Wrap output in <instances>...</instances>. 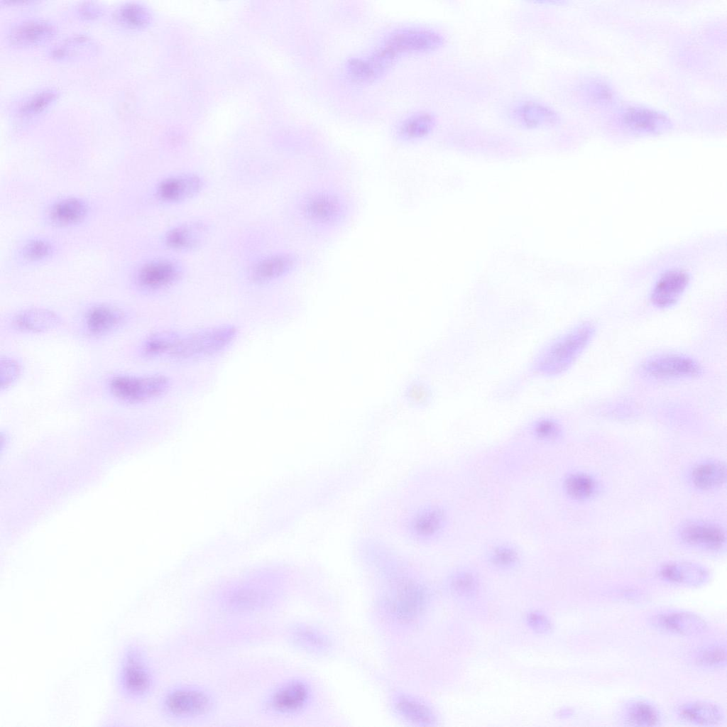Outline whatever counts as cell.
Wrapping results in <instances>:
<instances>
[{"label":"cell","instance_id":"obj_17","mask_svg":"<svg viewBox=\"0 0 727 727\" xmlns=\"http://www.w3.org/2000/svg\"><path fill=\"white\" fill-rule=\"evenodd\" d=\"M656 629L683 636H694L704 633L707 625L698 615L687 611H669L656 614L650 618Z\"/></svg>","mask_w":727,"mask_h":727},{"label":"cell","instance_id":"obj_43","mask_svg":"<svg viewBox=\"0 0 727 727\" xmlns=\"http://www.w3.org/2000/svg\"><path fill=\"white\" fill-rule=\"evenodd\" d=\"M79 12L85 18H92L98 16L101 11L99 6L92 2H84L79 7Z\"/></svg>","mask_w":727,"mask_h":727},{"label":"cell","instance_id":"obj_35","mask_svg":"<svg viewBox=\"0 0 727 727\" xmlns=\"http://www.w3.org/2000/svg\"><path fill=\"white\" fill-rule=\"evenodd\" d=\"M564 488L571 498L576 500H585L590 498L595 492L596 483L590 476L575 473L566 477L564 481Z\"/></svg>","mask_w":727,"mask_h":727},{"label":"cell","instance_id":"obj_2","mask_svg":"<svg viewBox=\"0 0 727 727\" xmlns=\"http://www.w3.org/2000/svg\"><path fill=\"white\" fill-rule=\"evenodd\" d=\"M157 682L156 669L146 647L136 640L126 643L119 652L114 673V685L120 698L131 704H141L153 694Z\"/></svg>","mask_w":727,"mask_h":727},{"label":"cell","instance_id":"obj_37","mask_svg":"<svg viewBox=\"0 0 727 727\" xmlns=\"http://www.w3.org/2000/svg\"><path fill=\"white\" fill-rule=\"evenodd\" d=\"M91 45V40L87 36L75 35L55 46L52 50V55L56 58L76 55L80 54L84 48L88 49Z\"/></svg>","mask_w":727,"mask_h":727},{"label":"cell","instance_id":"obj_31","mask_svg":"<svg viewBox=\"0 0 727 727\" xmlns=\"http://www.w3.org/2000/svg\"><path fill=\"white\" fill-rule=\"evenodd\" d=\"M626 725L635 726H657L660 716L657 708L645 701H635L628 704L623 714Z\"/></svg>","mask_w":727,"mask_h":727},{"label":"cell","instance_id":"obj_20","mask_svg":"<svg viewBox=\"0 0 727 727\" xmlns=\"http://www.w3.org/2000/svg\"><path fill=\"white\" fill-rule=\"evenodd\" d=\"M688 280V275L680 270L667 271L653 288L651 294L652 303L662 308L673 305L684 291Z\"/></svg>","mask_w":727,"mask_h":727},{"label":"cell","instance_id":"obj_42","mask_svg":"<svg viewBox=\"0 0 727 727\" xmlns=\"http://www.w3.org/2000/svg\"><path fill=\"white\" fill-rule=\"evenodd\" d=\"M528 621L532 628L537 631L544 632L550 630V624L548 620L540 613H530L528 616Z\"/></svg>","mask_w":727,"mask_h":727},{"label":"cell","instance_id":"obj_39","mask_svg":"<svg viewBox=\"0 0 727 727\" xmlns=\"http://www.w3.org/2000/svg\"><path fill=\"white\" fill-rule=\"evenodd\" d=\"M493 564L501 568L510 567L519 559L518 550L512 545L501 544L493 547L488 554Z\"/></svg>","mask_w":727,"mask_h":727},{"label":"cell","instance_id":"obj_12","mask_svg":"<svg viewBox=\"0 0 727 727\" xmlns=\"http://www.w3.org/2000/svg\"><path fill=\"white\" fill-rule=\"evenodd\" d=\"M61 252V245L52 236L31 234L19 239L11 253L12 266L20 269L33 268L48 264Z\"/></svg>","mask_w":727,"mask_h":727},{"label":"cell","instance_id":"obj_3","mask_svg":"<svg viewBox=\"0 0 727 727\" xmlns=\"http://www.w3.org/2000/svg\"><path fill=\"white\" fill-rule=\"evenodd\" d=\"M171 386L170 378L162 373L115 371L105 377L103 390L113 402L137 407L163 397Z\"/></svg>","mask_w":727,"mask_h":727},{"label":"cell","instance_id":"obj_23","mask_svg":"<svg viewBox=\"0 0 727 727\" xmlns=\"http://www.w3.org/2000/svg\"><path fill=\"white\" fill-rule=\"evenodd\" d=\"M55 28L45 21L32 20L14 26L9 33V40L13 45H35L52 38Z\"/></svg>","mask_w":727,"mask_h":727},{"label":"cell","instance_id":"obj_11","mask_svg":"<svg viewBox=\"0 0 727 727\" xmlns=\"http://www.w3.org/2000/svg\"><path fill=\"white\" fill-rule=\"evenodd\" d=\"M63 323L56 310L45 306L23 307L9 314L4 322L6 331L18 335L35 336L52 332Z\"/></svg>","mask_w":727,"mask_h":727},{"label":"cell","instance_id":"obj_36","mask_svg":"<svg viewBox=\"0 0 727 727\" xmlns=\"http://www.w3.org/2000/svg\"><path fill=\"white\" fill-rule=\"evenodd\" d=\"M696 663L707 668L724 666L726 662V648L723 645H711L701 649L696 655Z\"/></svg>","mask_w":727,"mask_h":727},{"label":"cell","instance_id":"obj_32","mask_svg":"<svg viewBox=\"0 0 727 727\" xmlns=\"http://www.w3.org/2000/svg\"><path fill=\"white\" fill-rule=\"evenodd\" d=\"M25 366L20 358L5 354L0 357V393L11 390L23 377Z\"/></svg>","mask_w":727,"mask_h":727},{"label":"cell","instance_id":"obj_8","mask_svg":"<svg viewBox=\"0 0 727 727\" xmlns=\"http://www.w3.org/2000/svg\"><path fill=\"white\" fill-rule=\"evenodd\" d=\"M594 332L592 324L584 323L550 341L533 361L532 370L545 376L563 373L583 351Z\"/></svg>","mask_w":727,"mask_h":727},{"label":"cell","instance_id":"obj_33","mask_svg":"<svg viewBox=\"0 0 727 727\" xmlns=\"http://www.w3.org/2000/svg\"><path fill=\"white\" fill-rule=\"evenodd\" d=\"M444 513L439 508H430L418 514L412 526L415 535L427 538L435 535L444 523Z\"/></svg>","mask_w":727,"mask_h":727},{"label":"cell","instance_id":"obj_29","mask_svg":"<svg viewBox=\"0 0 727 727\" xmlns=\"http://www.w3.org/2000/svg\"><path fill=\"white\" fill-rule=\"evenodd\" d=\"M660 576L672 583L698 585L706 580V572L697 567L678 564H668L663 566L660 572Z\"/></svg>","mask_w":727,"mask_h":727},{"label":"cell","instance_id":"obj_18","mask_svg":"<svg viewBox=\"0 0 727 727\" xmlns=\"http://www.w3.org/2000/svg\"><path fill=\"white\" fill-rule=\"evenodd\" d=\"M297 263V257L290 253H281L265 258L253 266L249 277L256 283L275 280L290 273Z\"/></svg>","mask_w":727,"mask_h":727},{"label":"cell","instance_id":"obj_25","mask_svg":"<svg viewBox=\"0 0 727 727\" xmlns=\"http://www.w3.org/2000/svg\"><path fill=\"white\" fill-rule=\"evenodd\" d=\"M624 125L637 132L653 133L667 125L665 116L651 109L629 107L622 114Z\"/></svg>","mask_w":727,"mask_h":727},{"label":"cell","instance_id":"obj_34","mask_svg":"<svg viewBox=\"0 0 727 727\" xmlns=\"http://www.w3.org/2000/svg\"><path fill=\"white\" fill-rule=\"evenodd\" d=\"M116 21L121 25L138 28L149 23L151 16L148 10L137 3H126L119 6L114 13Z\"/></svg>","mask_w":727,"mask_h":727},{"label":"cell","instance_id":"obj_9","mask_svg":"<svg viewBox=\"0 0 727 727\" xmlns=\"http://www.w3.org/2000/svg\"><path fill=\"white\" fill-rule=\"evenodd\" d=\"M180 266L165 257H146L133 261L125 271L128 290L140 296L158 294L175 284L181 276Z\"/></svg>","mask_w":727,"mask_h":727},{"label":"cell","instance_id":"obj_27","mask_svg":"<svg viewBox=\"0 0 727 727\" xmlns=\"http://www.w3.org/2000/svg\"><path fill=\"white\" fill-rule=\"evenodd\" d=\"M423 603V594L417 586L406 584L395 594L393 608L400 618L408 619L419 611Z\"/></svg>","mask_w":727,"mask_h":727},{"label":"cell","instance_id":"obj_40","mask_svg":"<svg viewBox=\"0 0 727 727\" xmlns=\"http://www.w3.org/2000/svg\"><path fill=\"white\" fill-rule=\"evenodd\" d=\"M532 432L540 440L552 441L559 437L562 429L558 422L553 418L542 417L533 424Z\"/></svg>","mask_w":727,"mask_h":727},{"label":"cell","instance_id":"obj_30","mask_svg":"<svg viewBox=\"0 0 727 727\" xmlns=\"http://www.w3.org/2000/svg\"><path fill=\"white\" fill-rule=\"evenodd\" d=\"M398 713L410 722L430 725L434 721L432 710L424 703L407 696L398 697L395 702Z\"/></svg>","mask_w":727,"mask_h":727},{"label":"cell","instance_id":"obj_19","mask_svg":"<svg viewBox=\"0 0 727 727\" xmlns=\"http://www.w3.org/2000/svg\"><path fill=\"white\" fill-rule=\"evenodd\" d=\"M394 62L378 47L368 55L351 59L347 63V72L354 80L370 81L378 77Z\"/></svg>","mask_w":727,"mask_h":727},{"label":"cell","instance_id":"obj_16","mask_svg":"<svg viewBox=\"0 0 727 727\" xmlns=\"http://www.w3.org/2000/svg\"><path fill=\"white\" fill-rule=\"evenodd\" d=\"M510 118L520 126L528 129L550 128L560 120L558 112L552 106L532 99L514 104L509 111Z\"/></svg>","mask_w":727,"mask_h":727},{"label":"cell","instance_id":"obj_5","mask_svg":"<svg viewBox=\"0 0 727 727\" xmlns=\"http://www.w3.org/2000/svg\"><path fill=\"white\" fill-rule=\"evenodd\" d=\"M133 319L132 310L124 305L109 300H95L80 309L76 328L82 339L98 341L125 329Z\"/></svg>","mask_w":727,"mask_h":727},{"label":"cell","instance_id":"obj_13","mask_svg":"<svg viewBox=\"0 0 727 727\" xmlns=\"http://www.w3.org/2000/svg\"><path fill=\"white\" fill-rule=\"evenodd\" d=\"M444 38L438 31L425 27L400 28L389 34L381 45L395 58L409 53H425L439 48Z\"/></svg>","mask_w":727,"mask_h":727},{"label":"cell","instance_id":"obj_10","mask_svg":"<svg viewBox=\"0 0 727 727\" xmlns=\"http://www.w3.org/2000/svg\"><path fill=\"white\" fill-rule=\"evenodd\" d=\"M311 698V689L299 678L285 679L272 687L261 701V709L267 715L288 717L303 711Z\"/></svg>","mask_w":727,"mask_h":727},{"label":"cell","instance_id":"obj_21","mask_svg":"<svg viewBox=\"0 0 727 727\" xmlns=\"http://www.w3.org/2000/svg\"><path fill=\"white\" fill-rule=\"evenodd\" d=\"M683 541L689 545L716 550L726 542L725 532L718 525L707 523H691L681 530Z\"/></svg>","mask_w":727,"mask_h":727},{"label":"cell","instance_id":"obj_15","mask_svg":"<svg viewBox=\"0 0 727 727\" xmlns=\"http://www.w3.org/2000/svg\"><path fill=\"white\" fill-rule=\"evenodd\" d=\"M203 186V180L197 175H175L158 181L151 189L150 195L160 203H176L195 196Z\"/></svg>","mask_w":727,"mask_h":727},{"label":"cell","instance_id":"obj_1","mask_svg":"<svg viewBox=\"0 0 727 727\" xmlns=\"http://www.w3.org/2000/svg\"><path fill=\"white\" fill-rule=\"evenodd\" d=\"M300 214L315 236L340 230L351 219L353 202L346 190L337 184L317 183L303 195Z\"/></svg>","mask_w":727,"mask_h":727},{"label":"cell","instance_id":"obj_6","mask_svg":"<svg viewBox=\"0 0 727 727\" xmlns=\"http://www.w3.org/2000/svg\"><path fill=\"white\" fill-rule=\"evenodd\" d=\"M237 334V328L229 324L185 334L170 331L165 359L186 361L212 356L231 344Z\"/></svg>","mask_w":727,"mask_h":727},{"label":"cell","instance_id":"obj_38","mask_svg":"<svg viewBox=\"0 0 727 727\" xmlns=\"http://www.w3.org/2000/svg\"><path fill=\"white\" fill-rule=\"evenodd\" d=\"M57 97V93L53 90H45L31 97L19 107L18 112L22 116H31L40 112Z\"/></svg>","mask_w":727,"mask_h":727},{"label":"cell","instance_id":"obj_4","mask_svg":"<svg viewBox=\"0 0 727 727\" xmlns=\"http://www.w3.org/2000/svg\"><path fill=\"white\" fill-rule=\"evenodd\" d=\"M217 699L205 687L181 683L167 688L159 696L157 709L166 721L194 722L202 721L213 714Z\"/></svg>","mask_w":727,"mask_h":727},{"label":"cell","instance_id":"obj_41","mask_svg":"<svg viewBox=\"0 0 727 727\" xmlns=\"http://www.w3.org/2000/svg\"><path fill=\"white\" fill-rule=\"evenodd\" d=\"M475 577L469 572H461L455 576L452 581L454 589L461 594L472 592L476 587Z\"/></svg>","mask_w":727,"mask_h":727},{"label":"cell","instance_id":"obj_22","mask_svg":"<svg viewBox=\"0 0 727 727\" xmlns=\"http://www.w3.org/2000/svg\"><path fill=\"white\" fill-rule=\"evenodd\" d=\"M206 232V227L202 223L181 224L167 231L162 237V242L173 250H190L202 243Z\"/></svg>","mask_w":727,"mask_h":727},{"label":"cell","instance_id":"obj_24","mask_svg":"<svg viewBox=\"0 0 727 727\" xmlns=\"http://www.w3.org/2000/svg\"><path fill=\"white\" fill-rule=\"evenodd\" d=\"M677 714L682 721L699 726H716L724 718L723 712L718 705L701 701L682 705Z\"/></svg>","mask_w":727,"mask_h":727},{"label":"cell","instance_id":"obj_28","mask_svg":"<svg viewBox=\"0 0 727 727\" xmlns=\"http://www.w3.org/2000/svg\"><path fill=\"white\" fill-rule=\"evenodd\" d=\"M726 466L720 462H706L695 466L692 481L699 489L709 490L720 486L726 480Z\"/></svg>","mask_w":727,"mask_h":727},{"label":"cell","instance_id":"obj_7","mask_svg":"<svg viewBox=\"0 0 727 727\" xmlns=\"http://www.w3.org/2000/svg\"><path fill=\"white\" fill-rule=\"evenodd\" d=\"M95 202L80 194L65 193L53 196L40 207L38 219L50 231L69 232L89 224L96 213Z\"/></svg>","mask_w":727,"mask_h":727},{"label":"cell","instance_id":"obj_14","mask_svg":"<svg viewBox=\"0 0 727 727\" xmlns=\"http://www.w3.org/2000/svg\"><path fill=\"white\" fill-rule=\"evenodd\" d=\"M642 370L649 377L659 380L692 378L701 371L692 359L675 354L655 356L644 362Z\"/></svg>","mask_w":727,"mask_h":727},{"label":"cell","instance_id":"obj_26","mask_svg":"<svg viewBox=\"0 0 727 727\" xmlns=\"http://www.w3.org/2000/svg\"><path fill=\"white\" fill-rule=\"evenodd\" d=\"M436 124L434 116L427 111H419L405 118L398 127V135L404 140H414L428 135Z\"/></svg>","mask_w":727,"mask_h":727}]
</instances>
